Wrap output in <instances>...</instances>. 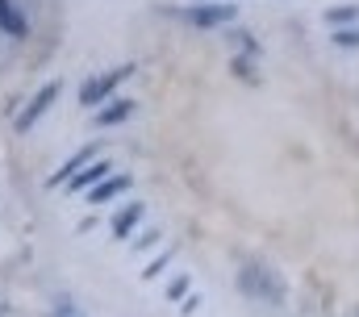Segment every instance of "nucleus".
<instances>
[{
	"label": "nucleus",
	"instance_id": "ddd939ff",
	"mask_svg": "<svg viewBox=\"0 0 359 317\" xmlns=\"http://www.w3.org/2000/svg\"><path fill=\"white\" fill-rule=\"evenodd\" d=\"M188 284H192L188 276H176V280H172V288H168V301H180V297L188 292Z\"/></svg>",
	"mask_w": 359,
	"mask_h": 317
},
{
	"label": "nucleus",
	"instance_id": "1a4fd4ad",
	"mask_svg": "<svg viewBox=\"0 0 359 317\" xmlns=\"http://www.w3.org/2000/svg\"><path fill=\"white\" fill-rule=\"evenodd\" d=\"M326 25H359V4H334V8H326Z\"/></svg>",
	"mask_w": 359,
	"mask_h": 317
},
{
	"label": "nucleus",
	"instance_id": "a211bd4d",
	"mask_svg": "<svg viewBox=\"0 0 359 317\" xmlns=\"http://www.w3.org/2000/svg\"><path fill=\"white\" fill-rule=\"evenodd\" d=\"M201 4H205V0H201Z\"/></svg>",
	"mask_w": 359,
	"mask_h": 317
},
{
	"label": "nucleus",
	"instance_id": "39448f33",
	"mask_svg": "<svg viewBox=\"0 0 359 317\" xmlns=\"http://www.w3.org/2000/svg\"><path fill=\"white\" fill-rule=\"evenodd\" d=\"M0 29L4 34H25V13L13 0H0Z\"/></svg>",
	"mask_w": 359,
	"mask_h": 317
},
{
	"label": "nucleus",
	"instance_id": "dca6fc26",
	"mask_svg": "<svg viewBox=\"0 0 359 317\" xmlns=\"http://www.w3.org/2000/svg\"><path fill=\"white\" fill-rule=\"evenodd\" d=\"M159 238H163V230H151V234H142V238H138L134 246H138V250H147V246H151V242H159Z\"/></svg>",
	"mask_w": 359,
	"mask_h": 317
},
{
	"label": "nucleus",
	"instance_id": "4468645a",
	"mask_svg": "<svg viewBox=\"0 0 359 317\" xmlns=\"http://www.w3.org/2000/svg\"><path fill=\"white\" fill-rule=\"evenodd\" d=\"M55 317H84V313L76 309V301H72V297H63V301L55 305Z\"/></svg>",
	"mask_w": 359,
	"mask_h": 317
},
{
	"label": "nucleus",
	"instance_id": "9d476101",
	"mask_svg": "<svg viewBox=\"0 0 359 317\" xmlns=\"http://www.w3.org/2000/svg\"><path fill=\"white\" fill-rule=\"evenodd\" d=\"M330 42H334V46H343V50H351V46H359V25H347V29H334V34H330Z\"/></svg>",
	"mask_w": 359,
	"mask_h": 317
},
{
	"label": "nucleus",
	"instance_id": "2eb2a0df",
	"mask_svg": "<svg viewBox=\"0 0 359 317\" xmlns=\"http://www.w3.org/2000/svg\"><path fill=\"white\" fill-rule=\"evenodd\" d=\"M168 259H172V255H159V259H155V263H151V267H147L142 276H147V280H155V276H159V271L168 267Z\"/></svg>",
	"mask_w": 359,
	"mask_h": 317
},
{
	"label": "nucleus",
	"instance_id": "f3484780",
	"mask_svg": "<svg viewBox=\"0 0 359 317\" xmlns=\"http://www.w3.org/2000/svg\"><path fill=\"white\" fill-rule=\"evenodd\" d=\"M351 317H359V313H351Z\"/></svg>",
	"mask_w": 359,
	"mask_h": 317
},
{
	"label": "nucleus",
	"instance_id": "f8f14e48",
	"mask_svg": "<svg viewBox=\"0 0 359 317\" xmlns=\"http://www.w3.org/2000/svg\"><path fill=\"white\" fill-rule=\"evenodd\" d=\"M130 109H134L130 100H121V104H113L109 113H100V126H113V121H121V117H130Z\"/></svg>",
	"mask_w": 359,
	"mask_h": 317
},
{
	"label": "nucleus",
	"instance_id": "9b49d317",
	"mask_svg": "<svg viewBox=\"0 0 359 317\" xmlns=\"http://www.w3.org/2000/svg\"><path fill=\"white\" fill-rule=\"evenodd\" d=\"M92 155H96V151H92V147H88V151H80V155L72 158V163H67V167H63V171H55V180H63V184H67V180H72V171H76V167H84V163H88Z\"/></svg>",
	"mask_w": 359,
	"mask_h": 317
},
{
	"label": "nucleus",
	"instance_id": "0eeeda50",
	"mask_svg": "<svg viewBox=\"0 0 359 317\" xmlns=\"http://www.w3.org/2000/svg\"><path fill=\"white\" fill-rule=\"evenodd\" d=\"M138 222H142V205H126V209L117 213V222H113V234L126 238L134 226H138Z\"/></svg>",
	"mask_w": 359,
	"mask_h": 317
},
{
	"label": "nucleus",
	"instance_id": "7ed1b4c3",
	"mask_svg": "<svg viewBox=\"0 0 359 317\" xmlns=\"http://www.w3.org/2000/svg\"><path fill=\"white\" fill-rule=\"evenodd\" d=\"M134 67L126 63V67H113V72H104V76H92V79H84V88H80V100L84 104H100V100H109V92L121 83V79L130 76Z\"/></svg>",
	"mask_w": 359,
	"mask_h": 317
},
{
	"label": "nucleus",
	"instance_id": "6e6552de",
	"mask_svg": "<svg viewBox=\"0 0 359 317\" xmlns=\"http://www.w3.org/2000/svg\"><path fill=\"white\" fill-rule=\"evenodd\" d=\"M104 175H109V158H100V163H92V167H84V171H80L76 180H67V184H72V188H88V184H100Z\"/></svg>",
	"mask_w": 359,
	"mask_h": 317
},
{
	"label": "nucleus",
	"instance_id": "f03ea898",
	"mask_svg": "<svg viewBox=\"0 0 359 317\" xmlns=\"http://www.w3.org/2000/svg\"><path fill=\"white\" fill-rule=\"evenodd\" d=\"M172 13L192 29H222V25H230L238 17L234 4H184V8H172Z\"/></svg>",
	"mask_w": 359,
	"mask_h": 317
},
{
	"label": "nucleus",
	"instance_id": "423d86ee",
	"mask_svg": "<svg viewBox=\"0 0 359 317\" xmlns=\"http://www.w3.org/2000/svg\"><path fill=\"white\" fill-rule=\"evenodd\" d=\"M126 188H130V175H109V180H100V184L92 188L88 201L100 205V201H109V196H117V192H126Z\"/></svg>",
	"mask_w": 359,
	"mask_h": 317
},
{
	"label": "nucleus",
	"instance_id": "f257e3e1",
	"mask_svg": "<svg viewBox=\"0 0 359 317\" xmlns=\"http://www.w3.org/2000/svg\"><path fill=\"white\" fill-rule=\"evenodd\" d=\"M238 292L247 297V301H255V305H271V309H280V305H288V284H284V276L264 263V259H247L243 267H238Z\"/></svg>",
	"mask_w": 359,
	"mask_h": 317
},
{
	"label": "nucleus",
	"instance_id": "20e7f679",
	"mask_svg": "<svg viewBox=\"0 0 359 317\" xmlns=\"http://www.w3.org/2000/svg\"><path fill=\"white\" fill-rule=\"evenodd\" d=\"M55 96H59V79H55V83H46V88H38V92H34V100L17 113V130H21V134H25V130H34V121L55 104Z\"/></svg>",
	"mask_w": 359,
	"mask_h": 317
}]
</instances>
